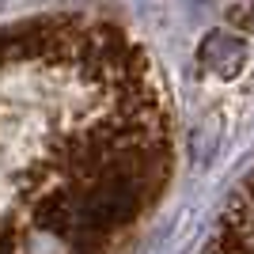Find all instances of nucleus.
<instances>
[{
	"mask_svg": "<svg viewBox=\"0 0 254 254\" xmlns=\"http://www.w3.org/2000/svg\"><path fill=\"white\" fill-rule=\"evenodd\" d=\"M197 57H201L209 68H216V72H235V64L243 61V42H235L228 34H212L209 42L201 46Z\"/></svg>",
	"mask_w": 254,
	"mask_h": 254,
	"instance_id": "1",
	"label": "nucleus"
}]
</instances>
